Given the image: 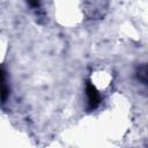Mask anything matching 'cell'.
<instances>
[{
  "instance_id": "277c9868",
  "label": "cell",
  "mask_w": 148,
  "mask_h": 148,
  "mask_svg": "<svg viewBox=\"0 0 148 148\" xmlns=\"http://www.w3.org/2000/svg\"><path fill=\"white\" fill-rule=\"evenodd\" d=\"M27 2L34 9H39L40 8V0H27Z\"/></svg>"
},
{
  "instance_id": "7a4b0ae2",
  "label": "cell",
  "mask_w": 148,
  "mask_h": 148,
  "mask_svg": "<svg viewBox=\"0 0 148 148\" xmlns=\"http://www.w3.org/2000/svg\"><path fill=\"white\" fill-rule=\"evenodd\" d=\"M9 96V88L6 82V74L2 68H0V102L5 104Z\"/></svg>"
},
{
  "instance_id": "3957f363",
  "label": "cell",
  "mask_w": 148,
  "mask_h": 148,
  "mask_svg": "<svg viewBox=\"0 0 148 148\" xmlns=\"http://www.w3.org/2000/svg\"><path fill=\"white\" fill-rule=\"evenodd\" d=\"M138 77H139V80H140L143 84H146V82H147V69H146V66H145V65H143L141 68H139Z\"/></svg>"
},
{
  "instance_id": "6da1fadb",
  "label": "cell",
  "mask_w": 148,
  "mask_h": 148,
  "mask_svg": "<svg viewBox=\"0 0 148 148\" xmlns=\"http://www.w3.org/2000/svg\"><path fill=\"white\" fill-rule=\"evenodd\" d=\"M86 95H87L88 110H89V111L95 110V109L99 105L102 97H101L98 90L96 89V87H95L90 81H88L87 84H86Z\"/></svg>"
}]
</instances>
